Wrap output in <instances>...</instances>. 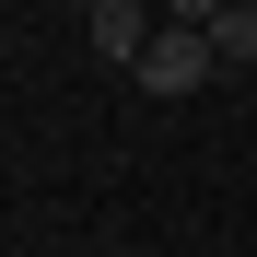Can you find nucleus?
Instances as JSON below:
<instances>
[{"instance_id":"nucleus-1","label":"nucleus","mask_w":257,"mask_h":257,"mask_svg":"<svg viewBox=\"0 0 257 257\" xmlns=\"http://www.w3.org/2000/svg\"><path fill=\"white\" fill-rule=\"evenodd\" d=\"M210 70H222V47H210V24H164L152 47H141V70H128V82H141V94H199Z\"/></svg>"},{"instance_id":"nucleus-2","label":"nucleus","mask_w":257,"mask_h":257,"mask_svg":"<svg viewBox=\"0 0 257 257\" xmlns=\"http://www.w3.org/2000/svg\"><path fill=\"white\" fill-rule=\"evenodd\" d=\"M176 24H210L222 70H257V0H176Z\"/></svg>"},{"instance_id":"nucleus-3","label":"nucleus","mask_w":257,"mask_h":257,"mask_svg":"<svg viewBox=\"0 0 257 257\" xmlns=\"http://www.w3.org/2000/svg\"><path fill=\"white\" fill-rule=\"evenodd\" d=\"M82 24H94V59H117V70H141V47H152V12H141V0H94Z\"/></svg>"}]
</instances>
